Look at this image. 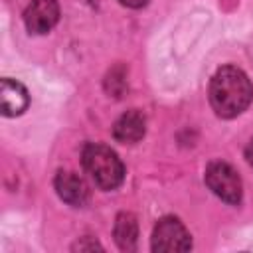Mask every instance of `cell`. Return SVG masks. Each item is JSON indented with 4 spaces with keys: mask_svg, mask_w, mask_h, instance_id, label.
<instances>
[{
    "mask_svg": "<svg viewBox=\"0 0 253 253\" xmlns=\"http://www.w3.org/2000/svg\"><path fill=\"white\" fill-rule=\"evenodd\" d=\"M253 101V85L247 73L235 65H223L210 81V105L221 119L241 115Z\"/></svg>",
    "mask_w": 253,
    "mask_h": 253,
    "instance_id": "1",
    "label": "cell"
},
{
    "mask_svg": "<svg viewBox=\"0 0 253 253\" xmlns=\"http://www.w3.org/2000/svg\"><path fill=\"white\" fill-rule=\"evenodd\" d=\"M81 162L99 190H115L123 184L125 166L115 150L105 144L89 142L81 152Z\"/></svg>",
    "mask_w": 253,
    "mask_h": 253,
    "instance_id": "2",
    "label": "cell"
},
{
    "mask_svg": "<svg viewBox=\"0 0 253 253\" xmlns=\"http://www.w3.org/2000/svg\"><path fill=\"white\" fill-rule=\"evenodd\" d=\"M204 180H206L208 188L219 200H223V202H227L231 206H237L241 202V196H243L241 178L235 172V168L229 166L227 162H221V160L210 162L208 168H206Z\"/></svg>",
    "mask_w": 253,
    "mask_h": 253,
    "instance_id": "3",
    "label": "cell"
},
{
    "mask_svg": "<svg viewBox=\"0 0 253 253\" xmlns=\"http://www.w3.org/2000/svg\"><path fill=\"white\" fill-rule=\"evenodd\" d=\"M150 247L156 253L190 251L192 249V237L178 217L166 215V217L158 219V223L154 225Z\"/></svg>",
    "mask_w": 253,
    "mask_h": 253,
    "instance_id": "4",
    "label": "cell"
},
{
    "mask_svg": "<svg viewBox=\"0 0 253 253\" xmlns=\"http://www.w3.org/2000/svg\"><path fill=\"white\" fill-rule=\"evenodd\" d=\"M59 20L57 0H32L24 12V24L30 34H47Z\"/></svg>",
    "mask_w": 253,
    "mask_h": 253,
    "instance_id": "5",
    "label": "cell"
},
{
    "mask_svg": "<svg viewBox=\"0 0 253 253\" xmlns=\"http://www.w3.org/2000/svg\"><path fill=\"white\" fill-rule=\"evenodd\" d=\"M53 186H55V192L57 196L69 204V206H83L89 198V188L87 184L83 182L81 176H77L75 172H67V170H59L55 174V180H53Z\"/></svg>",
    "mask_w": 253,
    "mask_h": 253,
    "instance_id": "6",
    "label": "cell"
},
{
    "mask_svg": "<svg viewBox=\"0 0 253 253\" xmlns=\"http://www.w3.org/2000/svg\"><path fill=\"white\" fill-rule=\"evenodd\" d=\"M144 132H146V119L136 109L123 113L113 125V136H115V140H119L123 144L138 142L144 136Z\"/></svg>",
    "mask_w": 253,
    "mask_h": 253,
    "instance_id": "7",
    "label": "cell"
},
{
    "mask_svg": "<svg viewBox=\"0 0 253 253\" xmlns=\"http://www.w3.org/2000/svg\"><path fill=\"white\" fill-rule=\"evenodd\" d=\"M0 99H2V115L4 117H18L30 105L28 89L10 77H4L0 83Z\"/></svg>",
    "mask_w": 253,
    "mask_h": 253,
    "instance_id": "8",
    "label": "cell"
},
{
    "mask_svg": "<svg viewBox=\"0 0 253 253\" xmlns=\"http://www.w3.org/2000/svg\"><path fill=\"white\" fill-rule=\"evenodd\" d=\"M115 243L119 245L121 251H134L136 239H138V223L136 217L130 211H121L115 219Z\"/></svg>",
    "mask_w": 253,
    "mask_h": 253,
    "instance_id": "9",
    "label": "cell"
},
{
    "mask_svg": "<svg viewBox=\"0 0 253 253\" xmlns=\"http://www.w3.org/2000/svg\"><path fill=\"white\" fill-rule=\"evenodd\" d=\"M126 87H128V83H126V67L119 63V65H115L113 69H109V73H107V77H105V91H107L111 97L119 99V97L125 95Z\"/></svg>",
    "mask_w": 253,
    "mask_h": 253,
    "instance_id": "10",
    "label": "cell"
},
{
    "mask_svg": "<svg viewBox=\"0 0 253 253\" xmlns=\"http://www.w3.org/2000/svg\"><path fill=\"white\" fill-rule=\"evenodd\" d=\"M77 249H79V251H95V249L101 251L103 247H101L95 239H91V237H83L81 241H77V243L73 245V251H77Z\"/></svg>",
    "mask_w": 253,
    "mask_h": 253,
    "instance_id": "11",
    "label": "cell"
},
{
    "mask_svg": "<svg viewBox=\"0 0 253 253\" xmlns=\"http://www.w3.org/2000/svg\"><path fill=\"white\" fill-rule=\"evenodd\" d=\"M119 2L126 8H142V6H146L148 0H119Z\"/></svg>",
    "mask_w": 253,
    "mask_h": 253,
    "instance_id": "12",
    "label": "cell"
},
{
    "mask_svg": "<svg viewBox=\"0 0 253 253\" xmlns=\"http://www.w3.org/2000/svg\"><path fill=\"white\" fill-rule=\"evenodd\" d=\"M245 160L253 166V138H251V140H249V144L245 146Z\"/></svg>",
    "mask_w": 253,
    "mask_h": 253,
    "instance_id": "13",
    "label": "cell"
}]
</instances>
